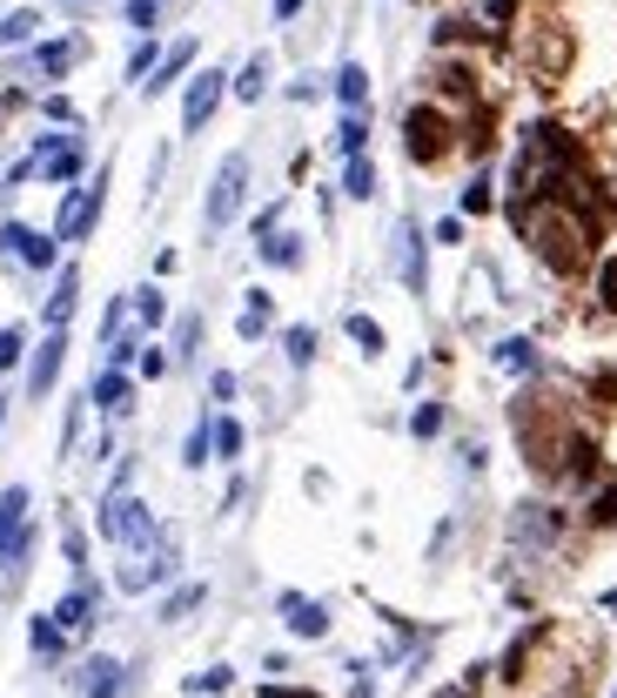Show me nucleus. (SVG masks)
Returning a JSON list of instances; mask_svg holds the SVG:
<instances>
[{
	"label": "nucleus",
	"instance_id": "1",
	"mask_svg": "<svg viewBox=\"0 0 617 698\" xmlns=\"http://www.w3.org/2000/svg\"><path fill=\"white\" fill-rule=\"evenodd\" d=\"M504 215L517 222V236L530 242V255L544 262L557 283L584 276V269L597 262L604 228H597V222H584L577 209H564V202H504Z\"/></svg>",
	"mask_w": 617,
	"mask_h": 698
},
{
	"label": "nucleus",
	"instance_id": "2",
	"mask_svg": "<svg viewBox=\"0 0 617 698\" xmlns=\"http://www.w3.org/2000/svg\"><path fill=\"white\" fill-rule=\"evenodd\" d=\"M511 431H517V450H524V463L544 484H557L564 477V450H570V437L584 431L577 423V410H570V397H551V390H517V403H511Z\"/></svg>",
	"mask_w": 617,
	"mask_h": 698
},
{
	"label": "nucleus",
	"instance_id": "3",
	"mask_svg": "<svg viewBox=\"0 0 617 698\" xmlns=\"http://www.w3.org/2000/svg\"><path fill=\"white\" fill-rule=\"evenodd\" d=\"M456 148H463V122H456L443 101H416V108L403 114V154H410L416 169H443Z\"/></svg>",
	"mask_w": 617,
	"mask_h": 698
},
{
	"label": "nucleus",
	"instance_id": "4",
	"mask_svg": "<svg viewBox=\"0 0 617 698\" xmlns=\"http://www.w3.org/2000/svg\"><path fill=\"white\" fill-rule=\"evenodd\" d=\"M95 531H101V537H108V545L122 551V558H141V551H154V545L168 537L162 524H154V511H148L141 497H101Z\"/></svg>",
	"mask_w": 617,
	"mask_h": 698
},
{
	"label": "nucleus",
	"instance_id": "5",
	"mask_svg": "<svg viewBox=\"0 0 617 698\" xmlns=\"http://www.w3.org/2000/svg\"><path fill=\"white\" fill-rule=\"evenodd\" d=\"M557 645V618H530V625L504 645V658H496V685H504V691H524L530 678H537V665H544V651Z\"/></svg>",
	"mask_w": 617,
	"mask_h": 698
},
{
	"label": "nucleus",
	"instance_id": "6",
	"mask_svg": "<svg viewBox=\"0 0 617 698\" xmlns=\"http://www.w3.org/2000/svg\"><path fill=\"white\" fill-rule=\"evenodd\" d=\"M242 202H249V154L236 148V154H222V169H215V182H209L202 228H209V236H222V228L242 215Z\"/></svg>",
	"mask_w": 617,
	"mask_h": 698
},
{
	"label": "nucleus",
	"instance_id": "7",
	"mask_svg": "<svg viewBox=\"0 0 617 698\" xmlns=\"http://www.w3.org/2000/svg\"><path fill=\"white\" fill-rule=\"evenodd\" d=\"M108 209V169H95L81 188H67L61 196V215H54V242H88L95 236V222Z\"/></svg>",
	"mask_w": 617,
	"mask_h": 698
},
{
	"label": "nucleus",
	"instance_id": "8",
	"mask_svg": "<svg viewBox=\"0 0 617 698\" xmlns=\"http://www.w3.org/2000/svg\"><path fill=\"white\" fill-rule=\"evenodd\" d=\"M175 571H181V545H175V531H168L154 551H141V558H122V571H114V591L141 598V591H154V585H168Z\"/></svg>",
	"mask_w": 617,
	"mask_h": 698
},
{
	"label": "nucleus",
	"instance_id": "9",
	"mask_svg": "<svg viewBox=\"0 0 617 698\" xmlns=\"http://www.w3.org/2000/svg\"><path fill=\"white\" fill-rule=\"evenodd\" d=\"M390 262H396V276L410 296H430V236H423V222L403 215L396 222V242H390Z\"/></svg>",
	"mask_w": 617,
	"mask_h": 698
},
{
	"label": "nucleus",
	"instance_id": "10",
	"mask_svg": "<svg viewBox=\"0 0 617 698\" xmlns=\"http://www.w3.org/2000/svg\"><path fill=\"white\" fill-rule=\"evenodd\" d=\"M34 175H48V182H61V188H81V182H88V148H81V135H41Z\"/></svg>",
	"mask_w": 617,
	"mask_h": 698
},
{
	"label": "nucleus",
	"instance_id": "11",
	"mask_svg": "<svg viewBox=\"0 0 617 698\" xmlns=\"http://www.w3.org/2000/svg\"><path fill=\"white\" fill-rule=\"evenodd\" d=\"M222 95H228V74H222V67H196V74H188V95H181V135H202V128L215 122Z\"/></svg>",
	"mask_w": 617,
	"mask_h": 698
},
{
	"label": "nucleus",
	"instance_id": "12",
	"mask_svg": "<svg viewBox=\"0 0 617 698\" xmlns=\"http://www.w3.org/2000/svg\"><path fill=\"white\" fill-rule=\"evenodd\" d=\"M564 531H570V518L557 503H517V518H511V537L517 545H537V551H557Z\"/></svg>",
	"mask_w": 617,
	"mask_h": 698
},
{
	"label": "nucleus",
	"instance_id": "13",
	"mask_svg": "<svg viewBox=\"0 0 617 698\" xmlns=\"http://www.w3.org/2000/svg\"><path fill=\"white\" fill-rule=\"evenodd\" d=\"M67 685H74V698H122L128 691V665L108 658V651H95V658H81V665L67 672Z\"/></svg>",
	"mask_w": 617,
	"mask_h": 698
},
{
	"label": "nucleus",
	"instance_id": "14",
	"mask_svg": "<svg viewBox=\"0 0 617 698\" xmlns=\"http://www.w3.org/2000/svg\"><path fill=\"white\" fill-rule=\"evenodd\" d=\"M524 61H530L537 82H557V74L570 67V34H564L557 21H537V34L524 41Z\"/></svg>",
	"mask_w": 617,
	"mask_h": 698
},
{
	"label": "nucleus",
	"instance_id": "15",
	"mask_svg": "<svg viewBox=\"0 0 617 698\" xmlns=\"http://www.w3.org/2000/svg\"><path fill=\"white\" fill-rule=\"evenodd\" d=\"M95 611H101V585H95V577H74V591L54 604V625L67 638H88L95 632Z\"/></svg>",
	"mask_w": 617,
	"mask_h": 698
},
{
	"label": "nucleus",
	"instance_id": "16",
	"mask_svg": "<svg viewBox=\"0 0 617 698\" xmlns=\"http://www.w3.org/2000/svg\"><path fill=\"white\" fill-rule=\"evenodd\" d=\"M430 88H437V101H443L450 114H456V108H477V101H483V88H477V67H470V61H437Z\"/></svg>",
	"mask_w": 617,
	"mask_h": 698
},
{
	"label": "nucleus",
	"instance_id": "17",
	"mask_svg": "<svg viewBox=\"0 0 617 698\" xmlns=\"http://www.w3.org/2000/svg\"><path fill=\"white\" fill-rule=\"evenodd\" d=\"M61 363H67V329H48V336H41V349L27 357V397H34V403H41V397L54 390Z\"/></svg>",
	"mask_w": 617,
	"mask_h": 698
},
{
	"label": "nucleus",
	"instance_id": "18",
	"mask_svg": "<svg viewBox=\"0 0 617 698\" xmlns=\"http://www.w3.org/2000/svg\"><path fill=\"white\" fill-rule=\"evenodd\" d=\"M276 611H282V625H289L295 638H329V604H323V598H308V591H282V598H276Z\"/></svg>",
	"mask_w": 617,
	"mask_h": 698
},
{
	"label": "nucleus",
	"instance_id": "19",
	"mask_svg": "<svg viewBox=\"0 0 617 698\" xmlns=\"http://www.w3.org/2000/svg\"><path fill=\"white\" fill-rule=\"evenodd\" d=\"M88 410H101V416L135 410V376H128V370H101V376L88 383Z\"/></svg>",
	"mask_w": 617,
	"mask_h": 698
},
{
	"label": "nucleus",
	"instance_id": "20",
	"mask_svg": "<svg viewBox=\"0 0 617 698\" xmlns=\"http://www.w3.org/2000/svg\"><path fill=\"white\" fill-rule=\"evenodd\" d=\"M21 537H27V484H8L0 490V564L14 558Z\"/></svg>",
	"mask_w": 617,
	"mask_h": 698
},
{
	"label": "nucleus",
	"instance_id": "21",
	"mask_svg": "<svg viewBox=\"0 0 617 698\" xmlns=\"http://www.w3.org/2000/svg\"><path fill=\"white\" fill-rule=\"evenodd\" d=\"M74 302H81V269H74V262H61V276H54V296L41 302V323H48V329H67Z\"/></svg>",
	"mask_w": 617,
	"mask_h": 698
},
{
	"label": "nucleus",
	"instance_id": "22",
	"mask_svg": "<svg viewBox=\"0 0 617 698\" xmlns=\"http://www.w3.org/2000/svg\"><path fill=\"white\" fill-rule=\"evenodd\" d=\"M577 524L584 531H617V477H597L591 490H584V511H577Z\"/></svg>",
	"mask_w": 617,
	"mask_h": 698
},
{
	"label": "nucleus",
	"instance_id": "23",
	"mask_svg": "<svg viewBox=\"0 0 617 698\" xmlns=\"http://www.w3.org/2000/svg\"><path fill=\"white\" fill-rule=\"evenodd\" d=\"M27 645H34V665H61L74 638L54 625V611H41V618H27Z\"/></svg>",
	"mask_w": 617,
	"mask_h": 698
},
{
	"label": "nucleus",
	"instance_id": "24",
	"mask_svg": "<svg viewBox=\"0 0 617 698\" xmlns=\"http://www.w3.org/2000/svg\"><path fill=\"white\" fill-rule=\"evenodd\" d=\"M196 54H202L196 41H175V48H168L162 61H154V74H148V82H141V95H168V88L181 82V74H188V67H196Z\"/></svg>",
	"mask_w": 617,
	"mask_h": 698
},
{
	"label": "nucleus",
	"instance_id": "25",
	"mask_svg": "<svg viewBox=\"0 0 617 698\" xmlns=\"http://www.w3.org/2000/svg\"><path fill=\"white\" fill-rule=\"evenodd\" d=\"M268 316H276V296H268V289H242L236 336H242V342H262V336H268Z\"/></svg>",
	"mask_w": 617,
	"mask_h": 698
},
{
	"label": "nucleus",
	"instance_id": "26",
	"mask_svg": "<svg viewBox=\"0 0 617 698\" xmlns=\"http://www.w3.org/2000/svg\"><path fill=\"white\" fill-rule=\"evenodd\" d=\"M490 363H496V370H511V376H537V370H544V357H537V342H530V336H504V342L490 349Z\"/></svg>",
	"mask_w": 617,
	"mask_h": 698
},
{
	"label": "nucleus",
	"instance_id": "27",
	"mask_svg": "<svg viewBox=\"0 0 617 698\" xmlns=\"http://www.w3.org/2000/svg\"><path fill=\"white\" fill-rule=\"evenodd\" d=\"M255 255H262L268 269H302V262H308V249H302L295 228H276V236H262V242H255Z\"/></svg>",
	"mask_w": 617,
	"mask_h": 698
},
{
	"label": "nucleus",
	"instance_id": "28",
	"mask_svg": "<svg viewBox=\"0 0 617 698\" xmlns=\"http://www.w3.org/2000/svg\"><path fill=\"white\" fill-rule=\"evenodd\" d=\"M329 88H336V101L350 108V114H363V101H369V67H363V61H342Z\"/></svg>",
	"mask_w": 617,
	"mask_h": 698
},
{
	"label": "nucleus",
	"instance_id": "29",
	"mask_svg": "<svg viewBox=\"0 0 617 698\" xmlns=\"http://www.w3.org/2000/svg\"><path fill=\"white\" fill-rule=\"evenodd\" d=\"M443 423H450V403H443V397H423V403L410 410V437H416V444H437Z\"/></svg>",
	"mask_w": 617,
	"mask_h": 698
},
{
	"label": "nucleus",
	"instance_id": "30",
	"mask_svg": "<svg viewBox=\"0 0 617 698\" xmlns=\"http://www.w3.org/2000/svg\"><path fill=\"white\" fill-rule=\"evenodd\" d=\"M88 54V41H81V34H74V41H48V48H34V67H41V74H54V82H61V74L74 67V61H81Z\"/></svg>",
	"mask_w": 617,
	"mask_h": 698
},
{
	"label": "nucleus",
	"instance_id": "31",
	"mask_svg": "<svg viewBox=\"0 0 617 698\" xmlns=\"http://www.w3.org/2000/svg\"><path fill=\"white\" fill-rule=\"evenodd\" d=\"M168 357H175V370H188V363L202 357V316H196V309H188V316L175 323V342H168Z\"/></svg>",
	"mask_w": 617,
	"mask_h": 698
},
{
	"label": "nucleus",
	"instance_id": "32",
	"mask_svg": "<svg viewBox=\"0 0 617 698\" xmlns=\"http://www.w3.org/2000/svg\"><path fill=\"white\" fill-rule=\"evenodd\" d=\"M329 141H336V154H342V162H356V154H369V122H363V114H342Z\"/></svg>",
	"mask_w": 617,
	"mask_h": 698
},
{
	"label": "nucleus",
	"instance_id": "33",
	"mask_svg": "<svg viewBox=\"0 0 617 698\" xmlns=\"http://www.w3.org/2000/svg\"><path fill=\"white\" fill-rule=\"evenodd\" d=\"M181 463H188V471H202V463H215V410L196 423V431H188V444H181Z\"/></svg>",
	"mask_w": 617,
	"mask_h": 698
},
{
	"label": "nucleus",
	"instance_id": "34",
	"mask_svg": "<svg viewBox=\"0 0 617 698\" xmlns=\"http://www.w3.org/2000/svg\"><path fill=\"white\" fill-rule=\"evenodd\" d=\"M342 329H350V342L363 349V357H382V349H390L382 323H376V316H363V309H356V316H342Z\"/></svg>",
	"mask_w": 617,
	"mask_h": 698
},
{
	"label": "nucleus",
	"instance_id": "35",
	"mask_svg": "<svg viewBox=\"0 0 617 698\" xmlns=\"http://www.w3.org/2000/svg\"><path fill=\"white\" fill-rule=\"evenodd\" d=\"M342 196H350V202H369V196H376V162H369V154L342 162Z\"/></svg>",
	"mask_w": 617,
	"mask_h": 698
},
{
	"label": "nucleus",
	"instance_id": "36",
	"mask_svg": "<svg viewBox=\"0 0 617 698\" xmlns=\"http://www.w3.org/2000/svg\"><path fill=\"white\" fill-rule=\"evenodd\" d=\"M316 329H308V323H295V329H282V357H289V370H308V363H316Z\"/></svg>",
	"mask_w": 617,
	"mask_h": 698
},
{
	"label": "nucleus",
	"instance_id": "37",
	"mask_svg": "<svg viewBox=\"0 0 617 698\" xmlns=\"http://www.w3.org/2000/svg\"><path fill=\"white\" fill-rule=\"evenodd\" d=\"M202 598H209V585H175V591L162 598V625H181L188 611H202Z\"/></svg>",
	"mask_w": 617,
	"mask_h": 698
},
{
	"label": "nucleus",
	"instance_id": "38",
	"mask_svg": "<svg viewBox=\"0 0 617 698\" xmlns=\"http://www.w3.org/2000/svg\"><path fill=\"white\" fill-rule=\"evenodd\" d=\"M34 27H41V14H34V8L0 14V48H27V41H34Z\"/></svg>",
	"mask_w": 617,
	"mask_h": 698
},
{
	"label": "nucleus",
	"instance_id": "39",
	"mask_svg": "<svg viewBox=\"0 0 617 698\" xmlns=\"http://www.w3.org/2000/svg\"><path fill=\"white\" fill-rule=\"evenodd\" d=\"M228 88H236V101H262V95H268V54H249V67H242Z\"/></svg>",
	"mask_w": 617,
	"mask_h": 698
},
{
	"label": "nucleus",
	"instance_id": "40",
	"mask_svg": "<svg viewBox=\"0 0 617 698\" xmlns=\"http://www.w3.org/2000/svg\"><path fill=\"white\" fill-rule=\"evenodd\" d=\"M128 296H135V329H162V323H168V302H162V289H154V283H148V289H128Z\"/></svg>",
	"mask_w": 617,
	"mask_h": 698
},
{
	"label": "nucleus",
	"instance_id": "41",
	"mask_svg": "<svg viewBox=\"0 0 617 698\" xmlns=\"http://www.w3.org/2000/svg\"><path fill=\"white\" fill-rule=\"evenodd\" d=\"M242 444H249L242 416H228V410H222V416H215V457H222V463H236V457H242Z\"/></svg>",
	"mask_w": 617,
	"mask_h": 698
},
{
	"label": "nucleus",
	"instance_id": "42",
	"mask_svg": "<svg viewBox=\"0 0 617 698\" xmlns=\"http://www.w3.org/2000/svg\"><path fill=\"white\" fill-rule=\"evenodd\" d=\"M490 209H496V182H490V169H477L463 182V215H490Z\"/></svg>",
	"mask_w": 617,
	"mask_h": 698
},
{
	"label": "nucleus",
	"instance_id": "43",
	"mask_svg": "<svg viewBox=\"0 0 617 698\" xmlns=\"http://www.w3.org/2000/svg\"><path fill=\"white\" fill-rule=\"evenodd\" d=\"M61 558H67L74 577H88V537H81V524H74V518L61 524Z\"/></svg>",
	"mask_w": 617,
	"mask_h": 698
},
{
	"label": "nucleus",
	"instance_id": "44",
	"mask_svg": "<svg viewBox=\"0 0 617 698\" xmlns=\"http://www.w3.org/2000/svg\"><path fill=\"white\" fill-rule=\"evenodd\" d=\"M228 685H236V672H228V665H202L196 678H181L188 698H209V691H228Z\"/></svg>",
	"mask_w": 617,
	"mask_h": 698
},
{
	"label": "nucleus",
	"instance_id": "45",
	"mask_svg": "<svg viewBox=\"0 0 617 698\" xmlns=\"http://www.w3.org/2000/svg\"><path fill=\"white\" fill-rule=\"evenodd\" d=\"M591 296H597V309H604V316H617V255H604V262H597Z\"/></svg>",
	"mask_w": 617,
	"mask_h": 698
},
{
	"label": "nucleus",
	"instance_id": "46",
	"mask_svg": "<svg viewBox=\"0 0 617 698\" xmlns=\"http://www.w3.org/2000/svg\"><path fill=\"white\" fill-rule=\"evenodd\" d=\"M54 255H61V242H54V236H41V228H34L27 249H21V262H27V269H54Z\"/></svg>",
	"mask_w": 617,
	"mask_h": 698
},
{
	"label": "nucleus",
	"instance_id": "47",
	"mask_svg": "<svg viewBox=\"0 0 617 698\" xmlns=\"http://www.w3.org/2000/svg\"><path fill=\"white\" fill-rule=\"evenodd\" d=\"M27 357V329L21 323H8V329H0V370H14Z\"/></svg>",
	"mask_w": 617,
	"mask_h": 698
},
{
	"label": "nucleus",
	"instance_id": "48",
	"mask_svg": "<svg viewBox=\"0 0 617 698\" xmlns=\"http://www.w3.org/2000/svg\"><path fill=\"white\" fill-rule=\"evenodd\" d=\"M517 8H524V0H490V8H483V27H490V34L517 27Z\"/></svg>",
	"mask_w": 617,
	"mask_h": 698
},
{
	"label": "nucleus",
	"instance_id": "49",
	"mask_svg": "<svg viewBox=\"0 0 617 698\" xmlns=\"http://www.w3.org/2000/svg\"><path fill=\"white\" fill-rule=\"evenodd\" d=\"M154 61H162V48H154V41H141V48L128 54V82H148V74H154Z\"/></svg>",
	"mask_w": 617,
	"mask_h": 698
},
{
	"label": "nucleus",
	"instance_id": "50",
	"mask_svg": "<svg viewBox=\"0 0 617 698\" xmlns=\"http://www.w3.org/2000/svg\"><path fill=\"white\" fill-rule=\"evenodd\" d=\"M236 390H242L236 370H215V376H209V403H236Z\"/></svg>",
	"mask_w": 617,
	"mask_h": 698
},
{
	"label": "nucleus",
	"instance_id": "51",
	"mask_svg": "<svg viewBox=\"0 0 617 698\" xmlns=\"http://www.w3.org/2000/svg\"><path fill=\"white\" fill-rule=\"evenodd\" d=\"M255 698H323V691H316V685H289V678H268V685H262Z\"/></svg>",
	"mask_w": 617,
	"mask_h": 698
},
{
	"label": "nucleus",
	"instance_id": "52",
	"mask_svg": "<svg viewBox=\"0 0 617 698\" xmlns=\"http://www.w3.org/2000/svg\"><path fill=\"white\" fill-rule=\"evenodd\" d=\"M135 363H141V376H168V370H175L168 349H148V342H141V357H135Z\"/></svg>",
	"mask_w": 617,
	"mask_h": 698
},
{
	"label": "nucleus",
	"instance_id": "53",
	"mask_svg": "<svg viewBox=\"0 0 617 698\" xmlns=\"http://www.w3.org/2000/svg\"><path fill=\"white\" fill-rule=\"evenodd\" d=\"M350 698H376V665H363V658L350 665Z\"/></svg>",
	"mask_w": 617,
	"mask_h": 698
},
{
	"label": "nucleus",
	"instance_id": "54",
	"mask_svg": "<svg viewBox=\"0 0 617 698\" xmlns=\"http://www.w3.org/2000/svg\"><path fill=\"white\" fill-rule=\"evenodd\" d=\"M430 242H437V249H456V242H463V215H443V222L430 228Z\"/></svg>",
	"mask_w": 617,
	"mask_h": 698
},
{
	"label": "nucleus",
	"instance_id": "55",
	"mask_svg": "<svg viewBox=\"0 0 617 698\" xmlns=\"http://www.w3.org/2000/svg\"><path fill=\"white\" fill-rule=\"evenodd\" d=\"M162 21V0H128V27H154Z\"/></svg>",
	"mask_w": 617,
	"mask_h": 698
},
{
	"label": "nucleus",
	"instance_id": "56",
	"mask_svg": "<svg viewBox=\"0 0 617 698\" xmlns=\"http://www.w3.org/2000/svg\"><path fill=\"white\" fill-rule=\"evenodd\" d=\"M41 114H48V122H61V128H67V122H81V114H74V101H67V95H48V101H41Z\"/></svg>",
	"mask_w": 617,
	"mask_h": 698
},
{
	"label": "nucleus",
	"instance_id": "57",
	"mask_svg": "<svg viewBox=\"0 0 617 698\" xmlns=\"http://www.w3.org/2000/svg\"><path fill=\"white\" fill-rule=\"evenodd\" d=\"M268 8H276V21H295V14L308 8V0H268Z\"/></svg>",
	"mask_w": 617,
	"mask_h": 698
},
{
	"label": "nucleus",
	"instance_id": "58",
	"mask_svg": "<svg viewBox=\"0 0 617 698\" xmlns=\"http://www.w3.org/2000/svg\"><path fill=\"white\" fill-rule=\"evenodd\" d=\"M604 611H610V618H617V591H604Z\"/></svg>",
	"mask_w": 617,
	"mask_h": 698
},
{
	"label": "nucleus",
	"instance_id": "59",
	"mask_svg": "<svg viewBox=\"0 0 617 698\" xmlns=\"http://www.w3.org/2000/svg\"><path fill=\"white\" fill-rule=\"evenodd\" d=\"M0 423H8V397H0Z\"/></svg>",
	"mask_w": 617,
	"mask_h": 698
},
{
	"label": "nucleus",
	"instance_id": "60",
	"mask_svg": "<svg viewBox=\"0 0 617 698\" xmlns=\"http://www.w3.org/2000/svg\"><path fill=\"white\" fill-rule=\"evenodd\" d=\"M67 8H81V0H67Z\"/></svg>",
	"mask_w": 617,
	"mask_h": 698
},
{
	"label": "nucleus",
	"instance_id": "61",
	"mask_svg": "<svg viewBox=\"0 0 617 698\" xmlns=\"http://www.w3.org/2000/svg\"><path fill=\"white\" fill-rule=\"evenodd\" d=\"M610 698H617V685H610Z\"/></svg>",
	"mask_w": 617,
	"mask_h": 698
},
{
	"label": "nucleus",
	"instance_id": "62",
	"mask_svg": "<svg viewBox=\"0 0 617 698\" xmlns=\"http://www.w3.org/2000/svg\"><path fill=\"white\" fill-rule=\"evenodd\" d=\"M610 196H617V188H610Z\"/></svg>",
	"mask_w": 617,
	"mask_h": 698
}]
</instances>
